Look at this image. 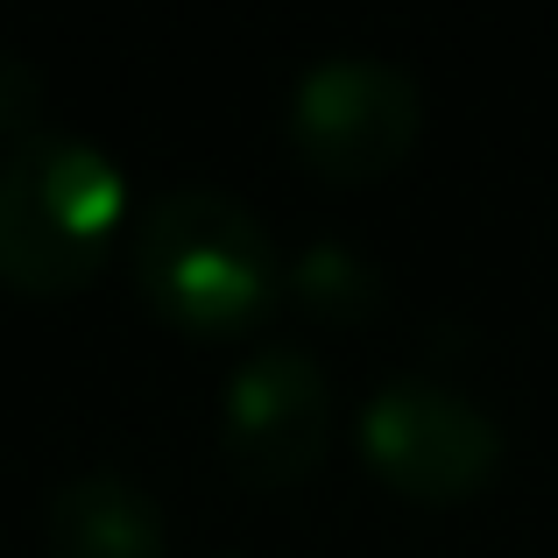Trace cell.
<instances>
[{
    "mask_svg": "<svg viewBox=\"0 0 558 558\" xmlns=\"http://www.w3.org/2000/svg\"><path fill=\"white\" fill-rule=\"evenodd\" d=\"M128 276L142 304L191 340L247 332L283 290V262L255 205L219 184H170L128 233Z\"/></svg>",
    "mask_w": 558,
    "mask_h": 558,
    "instance_id": "obj_1",
    "label": "cell"
},
{
    "mask_svg": "<svg viewBox=\"0 0 558 558\" xmlns=\"http://www.w3.org/2000/svg\"><path fill=\"white\" fill-rule=\"evenodd\" d=\"M128 219V178L99 142L36 121L0 156V283L64 298L93 283Z\"/></svg>",
    "mask_w": 558,
    "mask_h": 558,
    "instance_id": "obj_2",
    "label": "cell"
},
{
    "mask_svg": "<svg viewBox=\"0 0 558 558\" xmlns=\"http://www.w3.org/2000/svg\"><path fill=\"white\" fill-rule=\"evenodd\" d=\"M361 460L403 502H466L502 474V424L488 403L438 375H389L361 403Z\"/></svg>",
    "mask_w": 558,
    "mask_h": 558,
    "instance_id": "obj_3",
    "label": "cell"
},
{
    "mask_svg": "<svg viewBox=\"0 0 558 558\" xmlns=\"http://www.w3.org/2000/svg\"><path fill=\"white\" fill-rule=\"evenodd\" d=\"M290 149L332 184L389 178L424 135V85L396 57L332 50L298 71L290 85Z\"/></svg>",
    "mask_w": 558,
    "mask_h": 558,
    "instance_id": "obj_4",
    "label": "cell"
},
{
    "mask_svg": "<svg viewBox=\"0 0 558 558\" xmlns=\"http://www.w3.org/2000/svg\"><path fill=\"white\" fill-rule=\"evenodd\" d=\"M332 446V375L312 347L262 340L219 396V460L247 488H290Z\"/></svg>",
    "mask_w": 558,
    "mask_h": 558,
    "instance_id": "obj_5",
    "label": "cell"
},
{
    "mask_svg": "<svg viewBox=\"0 0 558 558\" xmlns=\"http://www.w3.org/2000/svg\"><path fill=\"white\" fill-rule=\"evenodd\" d=\"M43 545L50 558H163L170 523L163 502L121 466H85L43 509Z\"/></svg>",
    "mask_w": 558,
    "mask_h": 558,
    "instance_id": "obj_6",
    "label": "cell"
},
{
    "mask_svg": "<svg viewBox=\"0 0 558 558\" xmlns=\"http://www.w3.org/2000/svg\"><path fill=\"white\" fill-rule=\"evenodd\" d=\"M283 283H290V298L312 318H326V326H354V318H368L381 304V276L340 241H312Z\"/></svg>",
    "mask_w": 558,
    "mask_h": 558,
    "instance_id": "obj_7",
    "label": "cell"
},
{
    "mask_svg": "<svg viewBox=\"0 0 558 558\" xmlns=\"http://www.w3.org/2000/svg\"><path fill=\"white\" fill-rule=\"evenodd\" d=\"M43 113V71L28 64L14 43H0V135H28Z\"/></svg>",
    "mask_w": 558,
    "mask_h": 558,
    "instance_id": "obj_8",
    "label": "cell"
},
{
    "mask_svg": "<svg viewBox=\"0 0 558 558\" xmlns=\"http://www.w3.org/2000/svg\"><path fill=\"white\" fill-rule=\"evenodd\" d=\"M227 558H241V551H227Z\"/></svg>",
    "mask_w": 558,
    "mask_h": 558,
    "instance_id": "obj_9",
    "label": "cell"
}]
</instances>
